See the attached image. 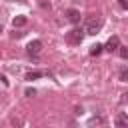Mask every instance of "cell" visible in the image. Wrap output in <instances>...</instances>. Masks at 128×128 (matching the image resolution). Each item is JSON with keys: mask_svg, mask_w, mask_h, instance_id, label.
<instances>
[{"mask_svg": "<svg viewBox=\"0 0 128 128\" xmlns=\"http://www.w3.org/2000/svg\"><path fill=\"white\" fill-rule=\"evenodd\" d=\"M118 6H120L122 10H126V8H128V0H118Z\"/></svg>", "mask_w": 128, "mask_h": 128, "instance_id": "9a60e30c", "label": "cell"}, {"mask_svg": "<svg viewBox=\"0 0 128 128\" xmlns=\"http://www.w3.org/2000/svg\"><path fill=\"white\" fill-rule=\"evenodd\" d=\"M42 76H44L42 70H32V72L26 74V80H36V78H42Z\"/></svg>", "mask_w": 128, "mask_h": 128, "instance_id": "ba28073f", "label": "cell"}, {"mask_svg": "<svg viewBox=\"0 0 128 128\" xmlns=\"http://www.w3.org/2000/svg\"><path fill=\"white\" fill-rule=\"evenodd\" d=\"M118 54H120V58H122V60H126V58H128V48L120 44V46H118Z\"/></svg>", "mask_w": 128, "mask_h": 128, "instance_id": "30bf717a", "label": "cell"}, {"mask_svg": "<svg viewBox=\"0 0 128 128\" xmlns=\"http://www.w3.org/2000/svg\"><path fill=\"white\" fill-rule=\"evenodd\" d=\"M26 22H28V18H26L24 14H18V16L12 18V26H14V28H22Z\"/></svg>", "mask_w": 128, "mask_h": 128, "instance_id": "8992f818", "label": "cell"}, {"mask_svg": "<svg viewBox=\"0 0 128 128\" xmlns=\"http://www.w3.org/2000/svg\"><path fill=\"white\" fill-rule=\"evenodd\" d=\"M126 124H128V116L126 114H120L116 118V126H126Z\"/></svg>", "mask_w": 128, "mask_h": 128, "instance_id": "9c48e42d", "label": "cell"}, {"mask_svg": "<svg viewBox=\"0 0 128 128\" xmlns=\"http://www.w3.org/2000/svg\"><path fill=\"white\" fill-rule=\"evenodd\" d=\"M102 50H104V46L96 42V44H92V46H90V50H88V52H90V56H98V54H102Z\"/></svg>", "mask_w": 128, "mask_h": 128, "instance_id": "52a82bcc", "label": "cell"}, {"mask_svg": "<svg viewBox=\"0 0 128 128\" xmlns=\"http://www.w3.org/2000/svg\"><path fill=\"white\" fill-rule=\"evenodd\" d=\"M38 4H40L42 8H48V10H50V2H48V0H38Z\"/></svg>", "mask_w": 128, "mask_h": 128, "instance_id": "5bb4252c", "label": "cell"}, {"mask_svg": "<svg viewBox=\"0 0 128 128\" xmlns=\"http://www.w3.org/2000/svg\"><path fill=\"white\" fill-rule=\"evenodd\" d=\"M84 30L82 28H72L70 32H66V40H68V44H82V40H84Z\"/></svg>", "mask_w": 128, "mask_h": 128, "instance_id": "6da1fadb", "label": "cell"}, {"mask_svg": "<svg viewBox=\"0 0 128 128\" xmlns=\"http://www.w3.org/2000/svg\"><path fill=\"white\" fill-rule=\"evenodd\" d=\"M118 46H120V38L118 36H110L108 42L104 44V50L106 52H114V50H118Z\"/></svg>", "mask_w": 128, "mask_h": 128, "instance_id": "5b68a950", "label": "cell"}, {"mask_svg": "<svg viewBox=\"0 0 128 128\" xmlns=\"http://www.w3.org/2000/svg\"><path fill=\"white\" fill-rule=\"evenodd\" d=\"M100 28H102V20H100V18H90V20L86 22V30H84V32L94 36V34H98Z\"/></svg>", "mask_w": 128, "mask_h": 128, "instance_id": "7a4b0ae2", "label": "cell"}, {"mask_svg": "<svg viewBox=\"0 0 128 128\" xmlns=\"http://www.w3.org/2000/svg\"><path fill=\"white\" fill-rule=\"evenodd\" d=\"M118 78H120V82H126V80H128V68H126V66L120 70V76H118Z\"/></svg>", "mask_w": 128, "mask_h": 128, "instance_id": "8fae6325", "label": "cell"}, {"mask_svg": "<svg viewBox=\"0 0 128 128\" xmlns=\"http://www.w3.org/2000/svg\"><path fill=\"white\" fill-rule=\"evenodd\" d=\"M0 80H2V84H4V86H8V80H6V76H4V74H0Z\"/></svg>", "mask_w": 128, "mask_h": 128, "instance_id": "e0dca14e", "label": "cell"}, {"mask_svg": "<svg viewBox=\"0 0 128 128\" xmlns=\"http://www.w3.org/2000/svg\"><path fill=\"white\" fill-rule=\"evenodd\" d=\"M64 16H66V20L72 22V24H78V22H80V12H78L76 8H68V10L64 12Z\"/></svg>", "mask_w": 128, "mask_h": 128, "instance_id": "277c9868", "label": "cell"}, {"mask_svg": "<svg viewBox=\"0 0 128 128\" xmlns=\"http://www.w3.org/2000/svg\"><path fill=\"white\" fill-rule=\"evenodd\" d=\"M24 96L32 98V96H36V90H34V88H26V90H24Z\"/></svg>", "mask_w": 128, "mask_h": 128, "instance_id": "4fadbf2b", "label": "cell"}, {"mask_svg": "<svg viewBox=\"0 0 128 128\" xmlns=\"http://www.w3.org/2000/svg\"><path fill=\"white\" fill-rule=\"evenodd\" d=\"M88 124H90V126H94V124H104V118L94 116V118H90V120H88Z\"/></svg>", "mask_w": 128, "mask_h": 128, "instance_id": "7c38bea8", "label": "cell"}, {"mask_svg": "<svg viewBox=\"0 0 128 128\" xmlns=\"http://www.w3.org/2000/svg\"><path fill=\"white\" fill-rule=\"evenodd\" d=\"M24 32H12V38H22Z\"/></svg>", "mask_w": 128, "mask_h": 128, "instance_id": "2e32d148", "label": "cell"}, {"mask_svg": "<svg viewBox=\"0 0 128 128\" xmlns=\"http://www.w3.org/2000/svg\"><path fill=\"white\" fill-rule=\"evenodd\" d=\"M40 50H42V42H40V40H32V42H28V46H26L28 56H36Z\"/></svg>", "mask_w": 128, "mask_h": 128, "instance_id": "3957f363", "label": "cell"}]
</instances>
